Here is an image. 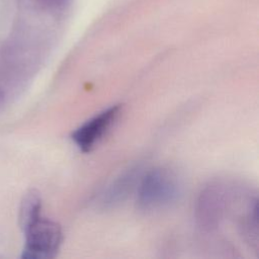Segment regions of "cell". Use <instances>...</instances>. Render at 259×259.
I'll return each mask as SVG.
<instances>
[{"label":"cell","mask_w":259,"mask_h":259,"mask_svg":"<svg viewBox=\"0 0 259 259\" xmlns=\"http://www.w3.org/2000/svg\"><path fill=\"white\" fill-rule=\"evenodd\" d=\"M181 194L182 184L178 175L171 169L157 167L141 177L137 203L144 211L161 210L176 203Z\"/></svg>","instance_id":"1"},{"label":"cell","mask_w":259,"mask_h":259,"mask_svg":"<svg viewBox=\"0 0 259 259\" xmlns=\"http://www.w3.org/2000/svg\"><path fill=\"white\" fill-rule=\"evenodd\" d=\"M25 236L23 259H50L57 255L63 233L59 224L41 215L22 231Z\"/></svg>","instance_id":"2"},{"label":"cell","mask_w":259,"mask_h":259,"mask_svg":"<svg viewBox=\"0 0 259 259\" xmlns=\"http://www.w3.org/2000/svg\"><path fill=\"white\" fill-rule=\"evenodd\" d=\"M233 194L230 186L222 182L211 183L201 190L195 205V219L202 231L208 233L219 228Z\"/></svg>","instance_id":"3"},{"label":"cell","mask_w":259,"mask_h":259,"mask_svg":"<svg viewBox=\"0 0 259 259\" xmlns=\"http://www.w3.org/2000/svg\"><path fill=\"white\" fill-rule=\"evenodd\" d=\"M120 112V105H112L99 112L76 131L71 138L82 152H90L108 132Z\"/></svg>","instance_id":"4"},{"label":"cell","mask_w":259,"mask_h":259,"mask_svg":"<svg viewBox=\"0 0 259 259\" xmlns=\"http://www.w3.org/2000/svg\"><path fill=\"white\" fill-rule=\"evenodd\" d=\"M142 177L140 166H133L117 175L99 194L96 204L101 209H111L122 203L139 184Z\"/></svg>","instance_id":"5"},{"label":"cell","mask_w":259,"mask_h":259,"mask_svg":"<svg viewBox=\"0 0 259 259\" xmlns=\"http://www.w3.org/2000/svg\"><path fill=\"white\" fill-rule=\"evenodd\" d=\"M241 234L247 244L255 251L258 249V202L257 198H251L240 223Z\"/></svg>","instance_id":"6"},{"label":"cell","mask_w":259,"mask_h":259,"mask_svg":"<svg viewBox=\"0 0 259 259\" xmlns=\"http://www.w3.org/2000/svg\"><path fill=\"white\" fill-rule=\"evenodd\" d=\"M40 209L41 199L39 193L34 189L27 191L20 202L18 214L19 227L22 231L40 217Z\"/></svg>","instance_id":"7"},{"label":"cell","mask_w":259,"mask_h":259,"mask_svg":"<svg viewBox=\"0 0 259 259\" xmlns=\"http://www.w3.org/2000/svg\"><path fill=\"white\" fill-rule=\"evenodd\" d=\"M71 0H41V3L50 9H62L66 7Z\"/></svg>","instance_id":"8"},{"label":"cell","mask_w":259,"mask_h":259,"mask_svg":"<svg viewBox=\"0 0 259 259\" xmlns=\"http://www.w3.org/2000/svg\"><path fill=\"white\" fill-rule=\"evenodd\" d=\"M1 98H2V93L0 92V101H1Z\"/></svg>","instance_id":"9"}]
</instances>
